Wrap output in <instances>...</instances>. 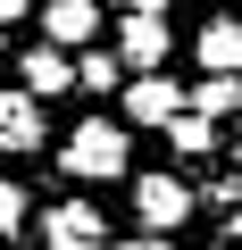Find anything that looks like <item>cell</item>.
<instances>
[{"label":"cell","mask_w":242,"mask_h":250,"mask_svg":"<svg viewBox=\"0 0 242 250\" xmlns=\"http://www.w3.org/2000/svg\"><path fill=\"white\" fill-rule=\"evenodd\" d=\"M42 42H59V50L100 42V0H42Z\"/></svg>","instance_id":"5b68a950"},{"label":"cell","mask_w":242,"mask_h":250,"mask_svg":"<svg viewBox=\"0 0 242 250\" xmlns=\"http://www.w3.org/2000/svg\"><path fill=\"white\" fill-rule=\"evenodd\" d=\"M42 242H50V250H109L100 200H59V208L42 217Z\"/></svg>","instance_id":"3957f363"},{"label":"cell","mask_w":242,"mask_h":250,"mask_svg":"<svg viewBox=\"0 0 242 250\" xmlns=\"http://www.w3.org/2000/svg\"><path fill=\"white\" fill-rule=\"evenodd\" d=\"M176 108H184V92H176L167 75H134V83H126V117H134V125H167Z\"/></svg>","instance_id":"ba28073f"},{"label":"cell","mask_w":242,"mask_h":250,"mask_svg":"<svg viewBox=\"0 0 242 250\" xmlns=\"http://www.w3.org/2000/svg\"><path fill=\"white\" fill-rule=\"evenodd\" d=\"M0 42H9V34H0Z\"/></svg>","instance_id":"ac0fdd59"},{"label":"cell","mask_w":242,"mask_h":250,"mask_svg":"<svg viewBox=\"0 0 242 250\" xmlns=\"http://www.w3.org/2000/svg\"><path fill=\"white\" fill-rule=\"evenodd\" d=\"M134 217H142V233H176L192 217V184L184 175H134Z\"/></svg>","instance_id":"7a4b0ae2"},{"label":"cell","mask_w":242,"mask_h":250,"mask_svg":"<svg viewBox=\"0 0 242 250\" xmlns=\"http://www.w3.org/2000/svg\"><path fill=\"white\" fill-rule=\"evenodd\" d=\"M234 159H242V125H234Z\"/></svg>","instance_id":"e0dca14e"},{"label":"cell","mask_w":242,"mask_h":250,"mask_svg":"<svg viewBox=\"0 0 242 250\" xmlns=\"http://www.w3.org/2000/svg\"><path fill=\"white\" fill-rule=\"evenodd\" d=\"M200 67L209 75H242V17H217V25H200Z\"/></svg>","instance_id":"9c48e42d"},{"label":"cell","mask_w":242,"mask_h":250,"mask_svg":"<svg viewBox=\"0 0 242 250\" xmlns=\"http://www.w3.org/2000/svg\"><path fill=\"white\" fill-rule=\"evenodd\" d=\"M117 67H142V75L167 67V17H159V9H134V17H126V34H117Z\"/></svg>","instance_id":"277c9868"},{"label":"cell","mask_w":242,"mask_h":250,"mask_svg":"<svg viewBox=\"0 0 242 250\" xmlns=\"http://www.w3.org/2000/svg\"><path fill=\"white\" fill-rule=\"evenodd\" d=\"M167 142H176V159H209V150H217V125L192 117V108H176V117H167Z\"/></svg>","instance_id":"8fae6325"},{"label":"cell","mask_w":242,"mask_h":250,"mask_svg":"<svg viewBox=\"0 0 242 250\" xmlns=\"http://www.w3.org/2000/svg\"><path fill=\"white\" fill-rule=\"evenodd\" d=\"M184 108H192V117H209V125H217V117H234V108H242V75H200V92H192Z\"/></svg>","instance_id":"30bf717a"},{"label":"cell","mask_w":242,"mask_h":250,"mask_svg":"<svg viewBox=\"0 0 242 250\" xmlns=\"http://www.w3.org/2000/svg\"><path fill=\"white\" fill-rule=\"evenodd\" d=\"M17 75H25L17 92H34V100H50V92H67V83H75V59H67L59 42H34V50L17 59Z\"/></svg>","instance_id":"52a82bcc"},{"label":"cell","mask_w":242,"mask_h":250,"mask_svg":"<svg viewBox=\"0 0 242 250\" xmlns=\"http://www.w3.org/2000/svg\"><path fill=\"white\" fill-rule=\"evenodd\" d=\"M126 9H167V0H126Z\"/></svg>","instance_id":"2e32d148"},{"label":"cell","mask_w":242,"mask_h":250,"mask_svg":"<svg viewBox=\"0 0 242 250\" xmlns=\"http://www.w3.org/2000/svg\"><path fill=\"white\" fill-rule=\"evenodd\" d=\"M25 9H34V0H0V25H9V17H25Z\"/></svg>","instance_id":"9a60e30c"},{"label":"cell","mask_w":242,"mask_h":250,"mask_svg":"<svg viewBox=\"0 0 242 250\" xmlns=\"http://www.w3.org/2000/svg\"><path fill=\"white\" fill-rule=\"evenodd\" d=\"M59 159H67L75 184H117V175L134 167V134H126V125H109V117H84L75 134L59 142Z\"/></svg>","instance_id":"6da1fadb"},{"label":"cell","mask_w":242,"mask_h":250,"mask_svg":"<svg viewBox=\"0 0 242 250\" xmlns=\"http://www.w3.org/2000/svg\"><path fill=\"white\" fill-rule=\"evenodd\" d=\"M117 250H167V233H134V242H117Z\"/></svg>","instance_id":"5bb4252c"},{"label":"cell","mask_w":242,"mask_h":250,"mask_svg":"<svg viewBox=\"0 0 242 250\" xmlns=\"http://www.w3.org/2000/svg\"><path fill=\"white\" fill-rule=\"evenodd\" d=\"M75 83H84V92H109V83H117V50H84V59H75Z\"/></svg>","instance_id":"7c38bea8"},{"label":"cell","mask_w":242,"mask_h":250,"mask_svg":"<svg viewBox=\"0 0 242 250\" xmlns=\"http://www.w3.org/2000/svg\"><path fill=\"white\" fill-rule=\"evenodd\" d=\"M17 225H25V192H17V184H0V233H17Z\"/></svg>","instance_id":"4fadbf2b"},{"label":"cell","mask_w":242,"mask_h":250,"mask_svg":"<svg viewBox=\"0 0 242 250\" xmlns=\"http://www.w3.org/2000/svg\"><path fill=\"white\" fill-rule=\"evenodd\" d=\"M42 134H50V125H42V100H34V92H0V150L25 159Z\"/></svg>","instance_id":"8992f818"}]
</instances>
